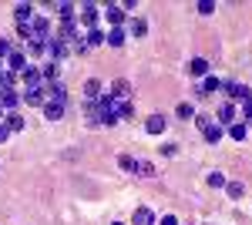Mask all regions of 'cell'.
I'll use <instances>...</instances> for the list:
<instances>
[{
    "mask_svg": "<svg viewBox=\"0 0 252 225\" xmlns=\"http://www.w3.org/2000/svg\"><path fill=\"white\" fill-rule=\"evenodd\" d=\"M161 225H178V219L175 215H161Z\"/></svg>",
    "mask_w": 252,
    "mask_h": 225,
    "instance_id": "obj_39",
    "label": "cell"
},
{
    "mask_svg": "<svg viewBox=\"0 0 252 225\" xmlns=\"http://www.w3.org/2000/svg\"><path fill=\"white\" fill-rule=\"evenodd\" d=\"M135 171L141 178H152V175H155V165H152V161H135Z\"/></svg>",
    "mask_w": 252,
    "mask_h": 225,
    "instance_id": "obj_26",
    "label": "cell"
},
{
    "mask_svg": "<svg viewBox=\"0 0 252 225\" xmlns=\"http://www.w3.org/2000/svg\"><path fill=\"white\" fill-rule=\"evenodd\" d=\"M31 37L34 40H51V24L44 17H34L31 20Z\"/></svg>",
    "mask_w": 252,
    "mask_h": 225,
    "instance_id": "obj_4",
    "label": "cell"
},
{
    "mask_svg": "<svg viewBox=\"0 0 252 225\" xmlns=\"http://www.w3.org/2000/svg\"><path fill=\"white\" fill-rule=\"evenodd\" d=\"M189 74L192 77H209V61H205V57H192V61H189Z\"/></svg>",
    "mask_w": 252,
    "mask_h": 225,
    "instance_id": "obj_10",
    "label": "cell"
},
{
    "mask_svg": "<svg viewBox=\"0 0 252 225\" xmlns=\"http://www.w3.org/2000/svg\"><path fill=\"white\" fill-rule=\"evenodd\" d=\"M3 125H7V131H20V128H24V118L14 111V114H7V118H3Z\"/></svg>",
    "mask_w": 252,
    "mask_h": 225,
    "instance_id": "obj_23",
    "label": "cell"
},
{
    "mask_svg": "<svg viewBox=\"0 0 252 225\" xmlns=\"http://www.w3.org/2000/svg\"><path fill=\"white\" fill-rule=\"evenodd\" d=\"M222 91H229L232 104H235V101H246V97H252V91L246 88V84H239V81H225V88H222Z\"/></svg>",
    "mask_w": 252,
    "mask_h": 225,
    "instance_id": "obj_5",
    "label": "cell"
},
{
    "mask_svg": "<svg viewBox=\"0 0 252 225\" xmlns=\"http://www.w3.org/2000/svg\"><path fill=\"white\" fill-rule=\"evenodd\" d=\"M58 64H47V67H44V71H40V77H44V81H47V84H51V81H58Z\"/></svg>",
    "mask_w": 252,
    "mask_h": 225,
    "instance_id": "obj_32",
    "label": "cell"
},
{
    "mask_svg": "<svg viewBox=\"0 0 252 225\" xmlns=\"http://www.w3.org/2000/svg\"><path fill=\"white\" fill-rule=\"evenodd\" d=\"M27 104H44V91H34V94H24Z\"/></svg>",
    "mask_w": 252,
    "mask_h": 225,
    "instance_id": "obj_34",
    "label": "cell"
},
{
    "mask_svg": "<svg viewBox=\"0 0 252 225\" xmlns=\"http://www.w3.org/2000/svg\"><path fill=\"white\" fill-rule=\"evenodd\" d=\"M3 57H10V40L0 37V61H3Z\"/></svg>",
    "mask_w": 252,
    "mask_h": 225,
    "instance_id": "obj_36",
    "label": "cell"
},
{
    "mask_svg": "<svg viewBox=\"0 0 252 225\" xmlns=\"http://www.w3.org/2000/svg\"><path fill=\"white\" fill-rule=\"evenodd\" d=\"M219 121H222V125H235V104L232 101H225V104L219 108Z\"/></svg>",
    "mask_w": 252,
    "mask_h": 225,
    "instance_id": "obj_18",
    "label": "cell"
},
{
    "mask_svg": "<svg viewBox=\"0 0 252 225\" xmlns=\"http://www.w3.org/2000/svg\"><path fill=\"white\" fill-rule=\"evenodd\" d=\"M125 31H121V27H115V31H108V34H104V44H108V47H125Z\"/></svg>",
    "mask_w": 252,
    "mask_h": 225,
    "instance_id": "obj_14",
    "label": "cell"
},
{
    "mask_svg": "<svg viewBox=\"0 0 252 225\" xmlns=\"http://www.w3.org/2000/svg\"><path fill=\"white\" fill-rule=\"evenodd\" d=\"M10 138V131H7V125H0V141H7Z\"/></svg>",
    "mask_w": 252,
    "mask_h": 225,
    "instance_id": "obj_40",
    "label": "cell"
},
{
    "mask_svg": "<svg viewBox=\"0 0 252 225\" xmlns=\"http://www.w3.org/2000/svg\"><path fill=\"white\" fill-rule=\"evenodd\" d=\"M101 44H104V31H88V47H101Z\"/></svg>",
    "mask_w": 252,
    "mask_h": 225,
    "instance_id": "obj_28",
    "label": "cell"
},
{
    "mask_svg": "<svg viewBox=\"0 0 252 225\" xmlns=\"http://www.w3.org/2000/svg\"><path fill=\"white\" fill-rule=\"evenodd\" d=\"M24 94H34V91H44V77H40V71L37 67H27L24 71Z\"/></svg>",
    "mask_w": 252,
    "mask_h": 225,
    "instance_id": "obj_1",
    "label": "cell"
},
{
    "mask_svg": "<svg viewBox=\"0 0 252 225\" xmlns=\"http://www.w3.org/2000/svg\"><path fill=\"white\" fill-rule=\"evenodd\" d=\"M115 225H121V222H115Z\"/></svg>",
    "mask_w": 252,
    "mask_h": 225,
    "instance_id": "obj_42",
    "label": "cell"
},
{
    "mask_svg": "<svg viewBox=\"0 0 252 225\" xmlns=\"http://www.w3.org/2000/svg\"><path fill=\"white\" fill-rule=\"evenodd\" d=\"M118 165H121L125 171H135V158H131V155H121V158H118Z\"/></svg>",
    "mask_w": 252,
    "mask_h": 225,
    "instance_id": "obj_33",
    "label": "cell"
},
{
    "mask_svg": "<svg viewBox=\"0 0 252 225\" xmlns=\"http://www.w3.org/2000/svg\"><path fill=\"white\" fill-rule=\"evenodd\" d=\"M175 114H178L182 121H192V118H195V104H189V101H182V104L175 108Z\"/></svg>",
    "mask_w": 252,
    "mask_h": 225,
    "instance_id": "obj_22",
    "label": "cell"
},
{
    "mask_svg": "<svg viewBox=\"0 0 252 225\" xmlns=\"http://www.w3.org/2000/svg\"><path fill=\"white\" fill-rule=\"evenodd\" d=\"M229 134H232V141H246V134H249V128L235 121V125H229Z\"/></svg>",
    "mask_w": 252,
    "mask_h": 225,
    "instance_id": "obj_25",
    "label": "cell"
},
{
    "mask_svg": "<svg viewBox=\"0 0 252 225\" xmlns=\"http://www.w3.org/2000/svg\"><path fill=\"white\" fill-rule=\"evenodd\" d=\"M242 114L252 121V97H246V101H242Z\"/></svg>",
    "mask_w": 252,
    "mask_h": 225,
    "instance_id": "obj_37",
    "label": "cell"
},
{
    "mask_svg": "<svg viewBox=\"0 0 252 225\" xmlns=\"http://www.w3.org/2000/svg\"><path fill=\"white\" fill-rule=\"evenodd\" d=\"M131 222L135 225H155V215H152V208H135Z\"/></svg>",
    "mask_w": 252,
    "mask_h": 225,
    "instance_id": "obj_19",
    "label": "cell"
},
{
    "mask_svg": "<svg viewBox=\"0 0 252 225\" xmlns=\"http://www.w3.org/2000/svg\"><path fill=\"white\" fill-rule=\"evenodd\" d=\"M222 88H225V81H222V77H215V74H209L205 81H202V88H195V94H198V97H209V94L222 91Z\"/></svg>",
    "mask_w": 252,
    "mask_h": 225,
    "instance_id": "obj_2",
    "label": "cell"
},
{
    "mask_svg": "<svg viewBox=\"0 0 252 225\" xmlns=\"http://www.w3.org/2000/svg\"><path fill=\"white\" fill-rule=\"evenodd\" d=\"M84 97H88V104H94L97 97H101V81H94V77H91V81L84 84Z\"/></svg>",
    "mask_w": 252,
    "mask_h": 225,
    "instance_id": "obj_17",
    "label": "cell"
},
{
    "mask_svg": "<svg viewBox=\"0 0 252 225\" xmlns=\"http://www.w3.org/2000/svg\"><path fill=\"white\" fill-rule=\"evenodd\" d=\"M198 14H215V3L212 0H198Z\"/></svg>",
    "mask_w": 252,
    "mask_h": 225,
    "instance_id": "obj_35",
    "label": "cell"
},
{
    "mask_svg": "<svg viewBox=\"0 0 252 225\" xmlns=\"http://www.w3.org/2000/svg\"><path fill=\"white\" fill-rule=\"evenodd\" d=\"M128 94H131V84H128V81H115V84H111V97H115L118 104L128 101Z\"/></svg>",
    "mask_w": 252,
    "mask_h": 225,
    "instance_id": "obj_12",
    "label": "cell"
},
{
    "mask_svg": "<svg viewBox=\"0 0 252 225\" xmlns=\"http://www.w3.org/2000/svg\"><path fill=\"white\" fill-rule=\"evenodd\" d=\"M131 118H135V104L131 101H121L118 104V121H131Z\"/></svg>",
    "mask_w": 252,
    "mask_h": 225,
    "instance_id": "obj_21",
    "label": "cell"
},
{
    "mask_svg": "<svg viewBox=\"0 0 252 225\" xmlns=\"http://www.w3.org/2000/svg\"><path fill=\"white\" fill-rule=\"evenodd\" d=\"M44 94H51V101H64V97H67V88H64L61 81H51V84L44 88Z\"/></svg>",
    "mask_w": 252,
    "mask_h": 225,
    "instance_id": "obj_15",
    "label": "cell"
},
{
    "mask_svg": "<svg viewBox=\"0 0 252 225\" xmlns=\"http://www.w3.org/2000/svg\"><path fill=\"white\" fill-rule=\"evenodd\" d=\"M0 74H3V61H0Z\"/></svg>",
    "mask_w": 252,
    "mask_h": 225,
    "instance_id": "obj_41",
    "label": "cell"
},
{
    "mask_svg": "<svg viewBox=\"0 0 252 225\" xmlns=\"http://www.w3.org/2000/svg\"><path fill=\"white\" fill-rule=\"evenodd\" d=\"M145 31H148V24H145V20H141V17H135V20H131V24H128V34H131V37H141Z\"/></svg>",
    "mask_w": 252,
    "mask_h": 225,
    "instance_id": "obj_24",
    "label": "cell"
},
{
    "mask_svg": "<svg viewBox=\"0 0 252 225\" xmlns=\"http://www.w3.org/2000/svg\"><path fill=\"white\" fill-rule=\"evenodd\" d=\"M20 108V94L10 88V91H0V111H7V114H14Z\"/></svg>",
    "mask_w": 252,
    "mask_h": 225,
    "instance_id": "obj_3",
    "label": "cell"
},
{
    "mask_svg": "<svg viewBox=\"0 0 252 225\" xmlns=\"http://www.w3.org/2000/svg\"><path fill=\"white\" fill-rule=\"evenodd\" d=\"M14 17H17V24H31L34 20V7L31 3H17L14 7Z\"/></svg>",
    "mask_w": 252,
    "mask_h": 225,
    "instance_id": "obj_13",
    "label": "cell"
},
{
    "mask_svg": "<svg viewBox=\"0 0 252 225\" xmlns=\"http://www.w3.org/2000/svg\"><path fill=\"white\" fill-rule=\"evenodd\" d=\"M27 51H31V54H47V40H27Z\"/></svg>",
    "mask_w": 252,
    "mask_h": 225,
    "instance_id": "obj_29",
    "label": "cell"
},
{
    "mask_svg": "<svg viewBox=\"0 0 252 225\" xmlns=\"http://www.w3.org/2000/svg\"><path fill=\"white\" fill-rule=\"evenodd\" d=\"M225 192H229V198H242L246 185H242V182H229V185H225Z\"/></svg>",
    "mask_w": 252,
    "mask_h": 225,
    "instance_id": "obj_31",
    "label": "cell"
},
{
    "mask_svg": "<svg viewBox=\"0 0 252 225\" xmlns=\"http://www.w3.org/2000/svg\"><path fill=\"white\" fill-rule=\"evenodd\" d=\"M97 14H101V10H97L94 3H81V24H84V27L94 31L97 27Z\"/></svg>",
    "mask_w": 252,
    "mask_h": 225,
    "instance_id": "obj_6",
    "label": "cell"
},
{
    "mask_svg": "<svg viewBox=\"0 0 252 225\" xmlns=\"http://www.w3.org/2000/svg\"><path fill=\"white\" fill-rule=\"evenodd\" d=\"M7 67H10V74H14V71H17V74H24L31 64H27V57L20 54V51H10V57H7Z\"/></svg>",
    "mask_w": 252,
    "mask_h": 225,
    "instance_id": "obj_8",
    "label": "cell"
},
{
    "mask_svg": "<svg viewBox=\"0 0 252 225\" xmlns=\"http://www.w3.org/2000/svg\"><path fill=\"white\" fill-rule=\"evenodd\" d=\"M205 182H209V185H212V188H225V185H229L222 171H209V178H205Z\"/></svg>",
    "mask_w": 252,
    "mask_h": 225,
    "instance_id": "obj_27",
    "label": "cell"
},
{
    "mask_svg": "<svg viewBox=\"0 0 252 225\" xmlns=\"http://www.w3.org/2000/svg\"><path fill=\"white\" fill-rule=\"evenodd\" d=\"M104 14H108V20H111V24H121V20H125V10H121V3H108V7H104Z\"/></svg>",
    "mask_w": 252,
    "mask_h": 225,
    "instance_id": "obj_20",
    "label": "cell"
},
{
    "mask_svg": "<svg viewBox=\"0 0 252 225\" xmlns=\"http://www.w3.org/2000/svg\"><path fill=\"white\" fill-rule=\"evenodd\" d=\"M47 54L54 57V64H58L61 57H67V44H64L61 37H51V40H47Z\"/></svg>",
    "mask_w": 252,
    "mask_h": 225,
    "instance_id": "obj_9",
    "label": "cell"
},
{
    "mask_svg": "<svg viewBox=\"0 0 252 225\" xmlns=\"http://www.w3.org/2000/svg\"><path fill=\"white\" fill-rule=\"evenodd\" d=\"M44 114H47V121H61L64 118V101H44Z\"/></svg>",
    "mask_w": 252,
    "mask_h": 225,
    "instance_id": "obj_11",
    "label": "cell"
},
{
    "mask_svg": "<svg viewBox=\"0 0 252 225\" xmlns=\"http://www.w3.org/2000/svg\"><path fill=\"white\" fill-rule=\"evenodd\" d=\"M195 125H198V131H205V128L212 125V118H195Z\"/></svg>",
    "mask_w": 252,
    "mask_h": 225,
    "instance_id": "obj_38",
    "label": "cell"
},
{
    "mask_svg": "<svg viewBox=\"0 0 252 225\" xmlns=\"http://www.w3.org/2000/svg\"><path fill=\"white\" fill-rule=\"evenodd\" d=\"M58 17L61 20H74V3H58Z\"/></svg>",
    "mask_w": 252,
    "mask_h": 225,
    "instance_id": "obj_30",
    "label": "cell"
},
{
    "mask_svg": "<svg viewBox=\"0 0 252 225\" xmlns=\"http://www.w3.org/2000/svg\"><path fill=\"white\" fill-rule=\"evenodd\" d=\"M202 138H205L209 145H219V141H222V125H219V121H212V125L202 131Z\"/></svg>",
    "mask_w": 252,
    "mask_h": 225,
    "instance_id": "obj_16",
    "label": "cell"
},
{
    "mask_svg": "<svg viewBox=\"0 0 252 225\" xmlns=\"http://www.w3.org/2000/svg\"><path fill=\"white\" fill-rule=\"evenodd\" d=\"M165 128H168V118H165V114H152V118L145 121V131L148 134H161Z\"/></svg>",
    "mask_w": 252,
    "mask_h": 225,
    "instance_id": "obj_7",
    "label": "cell"
}]
</instances>
